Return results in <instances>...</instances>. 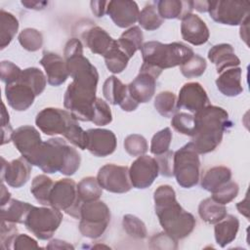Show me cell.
Listing matches in <instances>:
<instances>
[{
  "instance_id": "obj_1",
  "label": "cell",
  "mask_w": 250,
  "mask_h": 250,
  "mask_svg": "<svg viewBox=\"0 0 250 250\" xmlns=\"http://www.w3.org/2000/svg\"><path fill=\"white\" fill-rule=\"evenodd\" d=\"M155 214L163 230L176 240L189 235L196 220L177 201L176 192L169 185L159 186L153 193Z\"/></svg>"
},
{
  "instance_id": "obj_2",
  "label": "cell",
  "mask_w": 250,
  "mask_h": 250,
  "mask_svg": "<svg viewBox=\"0 0 250 250\" xmlns=\"http://www.w3.org/2000/svg\"><path fill=\"white\" fill-rule=\"evenodd\" d=\"M194 115L196 130L191 140L198 154L215 150L223 140L225 131L231 126L229 113L223 107L209 104Z\"/></svg>"
},
{
  "instance_id": "obj_3",
  "label": "cell",
  "mask_w": 250,
  "mask_h": 250,
  "mask_svg": "<svg viewBox=\"0 0 250 250\" xmlns=\"http://www.w3.org/2000/svg\"><path fill=\"white\" fill-rule=\"evenodd\" d=\"M98 81V71H91L74 76L67 86L63 105L76 120L92 121Z\"/></svg>"
},
{
  "instance_id": "obj_4",
  "label": "cell",
  "mask_w": 250,
  "mask_h": 250,
  "mask_svg": "<svg viewBox=\"0 0 250 250\" xmlns=\"http://www.w3.org/2000/svg\"><path fill=\"white\" fill-rule=\"evenodd\" d=\"M81 156L62 138L55 137L43 142L34 165L46 174L60 172L71 176L79 169Z\"/></svg>"
},
{
  "instance_id": "obj_5",
  "label": "cell",
  "mask_w": 250,
  "mask_h": 250,
  "mask_svg": "<svg viewBox=\"0 0 250 250\" xmlns=\"http://www.w3.org/2000/svg\"><path fill=\"white\" fill-rule=\"evenodd\" d=\"M141 52L143 63L161 70L182 65L194 55L193 50L182 42L164 44L159 41H148L143 44Z\"/></svg>"
},
{
  "instance_id": "obj_6",
  "label": "cell",
  "mask_w": 250,
  "mask_h": 250,
  "mask_svg": "<svg viewBox=\"0 0 250 250\" xmlns=\"http://www.w3.org/2000/svg\"><path fill=\"white\" fill-rule=\"evenodd\" d=\"M173 174L178 185L190 188L197 185L200 174L199 154L194 149L191 142L188 143L174 152Z\"/></svg>"
},
{
  "instance_id": "obj_7",
  "label": "cell",
  "mask_w": 250,
  "mask_h": 250,
  "mask_svg": "<svg viewBox=\"0 0 250 250\" xmlns=\"http://www.w3.org/2000/svg\"><path fill=\"white\" fill-rule=\"evenodd\" d=\"M79 230L85 237L96 239L101 237L110 222L108 206L100 200L82 203L80 208Z\"/></svg>"
},
{
  "instance_id": "obj_8",
  "label": "cell",
  "mask_w": 250,
  "mask_h": 250,
  "mask_svg": "<svg viewBox=\"0 0 250 250\" xmlns=\"http://www.w3.org/2000/svg\"><path fill=\"white\" fill-rule=\"evenodd\" d=\"M62 214L53 207L32 206L23 225L32 234L41 240L50 239L60 227Z\"/></svg>"
},
{
  "instance_id": "obj_9",
  "label": "cell",
  "mask_w": 250,
  "mask_h": 250,
  "mask_svg": "<svg viewBox=\"0 0 250 250\" xmlns=\"http://www.w3.org/2000/svg\"><path fill=\"white\" fill-rule=\"evenodd\" d=\"M81 205L82 202L78 196L77 185L72 179L64 178L54 183L49 206L64 211L71 217L79 219Z\"/></svg>"
},
{
  "instance_id": "obj_10",
  "label": "cell",
  "mask_w": 250,
  "mask_h": 250,
  "mask_svg": "<svg viewBox=\"0 0 250 250\" xmlns=\"http://www.w3.org/2000/svg\"><path fill=\"white\" fill-rule=\"evenodd\" d=\"M211 19L221 24H241L250 15V3L246 0L209 1Z\"/></svg>"
},
{
  "instance_id": "obj_11",
  "label": "cell",
  "mask_w": 250,
  "mask_h": 250,
  "mask_svg": "<svg viewBox=\"0 0 250 250\" xmlns=\"http://www.w3.org/2000/svg\"><path fill=\"white\" fill-rule=\"evenodd\" d=\"M161 73V69L143 63L139 74L128 85L130 96L138 104L149 102L155 93L156 80Z\"/></svg>"
},
{
  "instance_id": "obj_12",
  "label": "cell",
  "mask_w": 250,
  "mask_h": 250,
  "mask_svg": "<svg viewBox=\"0 0 250 250\" xmlns=\"http://www.w3.org/2000/svg\"><path fill=\"white\" fill-rule=\"evenodd\" d=\"M97 180L102 188L113 193H125L132 188L129 168L116 164H105L100 168Z\"/></svg>"
},
{
  "instance_id": "obj_13",
  "label": "cell",
  "mask_w": 250,
  "mask_h": 250,
  "mask_svg": "<svg viewBox=\"0 0 250 250\" xmlns=\"http://www.w3.org/2000/svg\"><path fill=\"white\" fill-rule=\"evenodd\" d=\"M75 119L67 110L58 107H46L39 111L35 124L46 135H64L70 122Z\"/></svg>"
},
{
  "instance_id": "obj_14",
  "label": "cell",
  "mask_w": 250,
  "mask_h": 250,
  "mask_svg": "<svg viewBox=\"0 0 250 250\" xmlns=\"http://www.w3.org/2000/svg\"><path fill=\"white\" fill-rule=\"evenodd\" d=\"M12 141L22 157L34 165L43 145L40 133L30 125H23L14 131Z\"/></svg>"
},
{
  "instance_id": "obj_15",
  "label": "cell",
  "mask_w": 250,
  "mask_h": 250,
  "mask_svg": "<svg viewBox=\"0 0 250 250\" xmlns=\"http://www.w3.org/2000/svg\"><path fill=\"white\" fill-rule=\"evenodd\" d=\"M159 174L158 163L155 158L148 155H141L133 161L129 168V177L132 187L146 188L152 185Z\"/></svg>"
},
{
  "instance_id": "obj_16",
  "label": "cell",
  "mask_w": 250,
  "mask_h": 250,
  "mask_svg": "<svg viewBox=\"0 0 250 250\" xmlns=\"http://www.w3.org/2000/svg\"><path fill=\"white\" fill-rule=\"evenodd\" d=\"M210 104L208 95L198 82H188L183 85L177 100V108H185L195 114Z\"/></svg>"
},
{
  "instance_id": "obj_17",
  "label": "cell",
  "mask_w": 250,
  "mask_h": 250,
  "mask_svg": "<svg viewBox=\"0 0 250 250\" xmlns=\"http://www.w3.org/2000/svg\"><path fill=\"white\" fill-rule=\"evenodd\" d=\"M103 94L109 104H118L124 111H133L139 106V104L130 96L128 85L123 84L114 75L107 77L104 81Z\"/></svg>"
},
{
  "instance_id": "obj_18",
  "label": "cell",
  "mask_w": 250,
  "mask_h": 250,
  "mask_svg": "<svg viewBox=\"0 0 250 250\" xmlns=\"http://www.w3.org/2000/svg\"><path fill=\"white\" fill-rule=\"evenodd\" d=\"M1 180L6 182L8 186L19 188L24 186L29 180L31 173V164L24 158L20 157L7 162L4 157H1Z\"/></svg>"
},
{
  "instance_id": "obj_19",
  "label": "cell",
  "mask_w": 250,
  "mask_h": 250,
  "mask_svg": "<svg viewBox=\"0 0 250 250\" xmlns=\"http://www.w3.org/2000/svg\"><path fill=\"white\" fill-rule=\"evenodd\" d=\"M87 133L86 148L97 157H105L114 152L117 145L114 133L107 129H89Z\"/></svg>"
},
{
  "instance_id": "obj_20",
  "label": "cell",
  "mask_w": 250,
  "mask_h": 250,
  "mask_svg": "<svg viewBox=\"0 0 250 250\" xmlns=\"http://www.w3.org/2000/svg\"><path fill=\"white\" fill-rule=\"evenodd\" d=\"M106 14L110 17L115 25L126 28L138 21L140 10L135 1L112 0L107 3Z\"/></svg>"
},
{
  "instance_id": "obj_21",
  "label": "cell",
  "mask_w": 250,
  "mask_h": 250,
  "mask_svg": "<svg viewBox=\"0 0 250 250\" xmlns=\"http://www.w3.org/2000/svg\"><path fill=\"white\" fill-rule=\"evenodd\" d=\"M181 21V34L185 41L194 46L203 45L208 41L209 29L204 21L197 15L190 13Z\"/></svg>"
},
{
  "instance_id": "obj_22",
  "label": "cell",
  "mask_w": 250,
  "mask_h": 250,
  "mask_svg": "<svg viewBox=\"0 0 250 250\" xmlns=\"http://www.w3.org/2000/svg\"><path fill=\"white\" fill-rule=\"evenodd\" d=\"M39 62L46 72L47 82L52 86L63 84L69 76L65 60L57 53L44 51Z\"/></svg>"
},
{
  "instance_id": "obj_23",
  "label": "cell",
  "mask_w": 250,
  "mask_h": 250,
  "mask_svg": "<svg viewBox=\"0 0 250 250\" xmlns=\"http://www.w3.org/2000/svg\"><path fill=\"white\" fill-rule=\"evenodd\" d=\"M5 96L8 104L17 111H23L29 108L36 97L29 86L19 80L16 83L6 85Z\"/></svg>"
},
{
  "instance_id": "obj_24",
  "label": "cell",
  "mask_w": 250,
  "mask_h": 250,
  "mask_svg": "<svg viewBox=\"0 0 250 250\" xmlns=\"http://www.w3.org/2000/svg\"><path fill=\"white\" fill-rule=\"evenodd\" d=\"M81 37L92 53L103 56L107 52L114 40L104 28L95 24L84 29Z\"/></svg>"
},
{
  "instance_id": "obj_25",
  "label": "cell",
  "mask_w": 250,
  "mask_h": 250,
  "mask_svg": "<svg viewBox=\"0 0 250 250\" xmlns=\"http://www.w3.org/2000/svg\"><path fill=\"white\" fill-rule=\"evenodd\" d=\"M207 56L209 61L216 65V70L218 73L240 64V60L235 55L232 46L228 43L214 45L209 50Z\"/></svg>"
},
{
  "instance_id": "obj_26",
  "label": "cell",
  "mask_w": 250,
  "mask_h": 250,
  "mask_svg": "<svg viewBox=\"0 0 250 250\" xmlns=\"http://www.w3.org/2000/svg\"><path fill=\"white\" fill-rule=\"evenodd\" d=\"M241 74L242 69L239 66L223 70L216 79L218 90L227 97H236L240 95L243 92Z\"/></svg>"
},
{
  "instance_id": "obj_27",
  "label": "cell",
  "mask_w": 250,
  "mask_h": 250,
  "mask_svg": "<svg viewBox=\"0 0 250 250\" xmlns=\"http://www.w3.org/2000/svg\"><path fill=\"white\" fill-rule=\"evenodd\" d=\"M158 14L164 20H182L193 10L192 1L181 0H161L155 3Z\"/></svg>"
},
{
  "instance_id": "obj_28",
  "label": "cell",
  "mask_w": 250,
  "mask_h": 250,
  "mask_svg": "<svg viewBox=\"0 0 250 250\" xmlns=\"http://www.w3.org/2000/svg\"><path fill=\"white\" fill-rule=\"evenodd\" d=\"M239 229V221L233 215H226L224 219L215 224L214 233L215 239L219 246L226 247L232 242Z\"/></svg>"
},
{
  "instance_id": "obj_29",
  "label": "cell",
  "mask_w": 250,
  "mask_h": 250,
  "mask_svg": "<svg viewBox=\"0 0 250 250\" xmlns=\"http://www.w3.org/2000/svg\"><path fill=\"white\" fill-rule=\"evenodd\" d=\"M231 180V171L226 166H214L204 172L201 177V187L210 192Z\"/></svg>"
},
{
  "instance_id": "obj_30",
  "label": "cell",
  "mask_w": 250,
  "mask_h": 250,
  "mask_svg": "<svg viewBox=\"0 0 250 250\" xmlns=\"http://www.w3.org/2000/svg\"><path fill=\"white\" fill-rule=\"evenodd\" d=\"M32 206L27 202L11 198L4 206H1V219L14 224H23Z\"/></svg>"
},
{
  "instance_id": "obj_31",
  "label": "cell",
  "mask_w": 250,
  "mask_h": 250,
  "mask_svg": "<svg viewBox=\"0 0 250 250\" xmlns=\"http://www.w3.org/2000/svg\"><path fill=\"white\" fill-rule=\"evenodd\" d=\"M143 39L144 35L142 29L140 26L135 25L125 30L116 42L120 49L131 59L137 51L142 49Z\"/></svg>"
},
{
  "instance_id": "obj_32",
  "label": "cell",
  "mask_w": 250,
  "mask_h": 250,
  "mask_svg": "<svg viewBox=\"0 0 250 250\" xmlns=\"http://www.w3.org/2000/svg\"><path fill=\"white\" fill-rule=\"evenodd\" d=\"M198 214L207 224L215 225L226 217L227 208L224 204L215 201L212 197H208L199 203Z\"/></svg>"
},
{
  "instance_id": "obj_33",
  "label": "cell",
  "mask_w": 250,
  "mask_h": 250,
  "mask_svg": "<svg viewBox=\"0 0 250 250\" xmlns=\"http://www.w3.org/2000/svg\"><path fill=\"white\" fill-rule=\"evenodd\" d=\"M19 29V21L12 14L0 10V48L5 49L14 39Z\"/></svg>"
},
{
  "instance_id": "obj_34",
  "label": "cell",
  "mask_w": 250,
  "mask_h": 250,
  "mask_svg": "<svg viewBox=\"0 0 250 250\" xmlns=\"http://www.w3.org/2000/svg\"><path fill=\"white\" fill-rule=\"evenodd\" d=\"M104 62L107 69L113 73H121L128 65L129 57L120 49L116 40H113L110 48L104 55Z\"/></svg>"
},
{
  "instance_id": "obj_35",
  "label": "cell",
  "mask_w": 250,
  "mask_h": 250,
  "mask_svg": "<svg viewBox=\"0 0 250 250\" xmlns=\"http://www.w3.org/2000/svg\"><path fill=\"white\" fill-rule=\"evenodd\" d=\"M54 187V182L47 175L41 174L36 176L31 183L30 192L35 199L42 205H50V194Z\"/></svg>"
},
{
  "instance_id": "obj_36",
  "label": "cell",
  "mask_w": 250,
  "mask_h": 250,
  "mask_svg": "<svg viewBox=\"0 0 250 250\" xmlns=\"http://www.w3.org/2000/svg\"><path fill=\"white\" fill-rule=\"evenodd\" d=\"M77 192L81 202L85 203L99 200L103 194V188L98 183L97 178L89 176L83 178L77 184Z\"/></svg>"
},
{
  "instance_id": "obj_37",
  "label": "cell",
  "mask_w": 250,
  "mask_h": 250,
  "mask_svg": "<svg viewBox=\"0 0 250 250\" xmlns=\"http://www.w3.org/2000/svg\"><path fill=\"white\" fill-rule=\"evenodd\" d=\"M19 81L29 86L37 97L45 90L47 84V77L39 68L27 67L21 71Z\"/></svg>"
},
{
  "instance_id": "obj_38",
  "label": "cell",
  "mask_w": 250,
  "mask_h": 250,
  "mask_svg": "<svg viewBox=\"0 0 250 250\" xmlns=\"http://www.w3.org/2000/svg\"><path fill=\"white\" fill-rule=\"evenodd\" d=\"M138 21L140 25L148 31L155 30L163 23V19L158 14L154 3H147L140 12Z\"/></svg>"
},
{
  "instance_id": "obj_39",
  "label": "cell",
  "mask_w": 250,
  "mask_h": 250,
  "mask_svg": "<svg viewBox=\"0 0 250 250\" xmlns=\"http://www.w3.org/2000/svg\"><path fill=\"white\" fill-rule=\"evenodd\" d=\"M154 107L164 117H171L177 109V97L171 91L160 92L154 99Z\"/></svg>"
},
{
  "instance_id": "obj_40",
  "label": "cell",
  "mask_w": 250,
  "mask_h": 250,
  "mask_svg": "<svg viewBox=\"0 0 250 250\" xmlns=\"http://www.w3.org/2000/svg\"><path fill=\"white\" fill-rule=\"evenodd\" d=\"M171 125L177 132L183 135L193 137L195 134L196 124L193 114H189L187 112H178L172 117Z\"/></svg>"
},
{
  "instance_id": "obj_41",
  "label": "cell",
  "mask_w": 250,
  "mask_h": 250,
  "mask_svg": "<svg viewBox=\"0 0 250 250\" xmlns=\"http://www.w3.org/2000/svg\"><path fill=\"white\" fill-rule=\"evenodd\" d=\"M18 39L21 47L29 52H36L43 45L42 33L31 27L22 29L20 32Z\"/></svg>"
},
{
  "instance_id": "obj_42",
  "label": "cell",
  "mask_w": 250,
  "mask_h": 250,
  "mask_svg": "<svg viewBox=\"0 0 250 250\" xmlns=\"http://www.w3.org/2000/svg\"><path fill=\"white\" fill-rule=\"evenodd\" d=\"M122 226L126 233L136 239H145L147 235V230L144 222L137 216L126 214L122 220Z\"/></svg>"
},
{
  "instance_id": "obj_43",
  "label": "cell",
  "mask_w": 250,
  "mask_h": 250,
  "mask_svg": "<svg viewBox=\"0 0 250 250\" xmlns=\"http://www.w3.org/2000/svg\"><path fill=\"white\" fill-rule=\"evenodd\" d=\"M207 63L204 58L194 54L186 62L180 65L181 73L187 78H194L201 76L206 70Z\"/></svg>"
},
{
  "instance_id": "obj_44",
  "label": "cell",
  "mask_w": 250,
  "mask_h": 250,
  "mask_svg": "<svg viewBox=\"0 0 250 250\" xmlns=\"http://www.w3.org/2000/svg\"><path fill=\"white\" fill-rule=\"evenodd\" d=\"M172 141V131L166 127L155 133L150 142V152L154 155H161L169 150Z\"/></svg>"
},
{
  "instance_id": "obj_45",
  "label": "cell",
  "mask_w": 250,
  "mask_h": 250,
  "mask_svg": "<svg viewBox=\"0 0 250 250\" xmlns=\"http://www.w3.org/2000/svg\"><path fill=\"white\" fill-rule=\"evenodd\" d=\"M78 120L73 119L67 127L63 137L73 146L80 149H86L87 146V133L78 124Z\"/></svg>"
},
{
  "instance_id": "obj_46",
  "label": "cell",
  "mask_w": 250,
  "mask_h": 250,
  "mask_svg": "<svg viewBox=\"0 0 250 250\" xmlns=\"http://www.w3.org/2000/svg\"><path fill=\"white\" fill-rule=\"evenodd\" d=\"M239 188L238 185L233 181H229L228 183L222 185L220 188L215 189L212 193V198L224 205L231 202L238 194Z\"/></svg>"
},
{
  "instance_id": "obj_47",
  "label": "cell",
  "mask_w": 250,
  "mask_h": 250,
  "mask_svg": "<svg viewBox=\"0 0 250 250\" xmlns=\"http://www.w3.org/2000/svg\"><path fill=\"white\" fill-rule=\"evenodd\" d=\"M124 148L131 156H141L147 151L148 146L145 137L139 134H131L124 140Z\"/></svg>"
},
{
  "instance_id": "obj_48",
  "label": "cell",
  "mask_w": 250,
  "mask_h": 250,
  "mask_svg": "<svg viewBox=\"0 0 250 250\" xmlns=\"http://www.w3.org/2000/svg\"><path fill=\"white\" fill-rule=\"evenodd\" d=\"M112 121L109 105L101 98H97L94 104V116L92 122L98 126H104Z\"/></svg>"
},
{
  "instance_id": "obj_49",
  "label": "cell",
  "mask_w": 250,
  "mask_h": 250,
  "mask_svg": "<svg viewBox=\"0 0 250 250\" xmlns=\"http://www.w3.org/2000/svg\"><path fill=\"white\" fill-rule=\"evenodd\" d=\"M21 69L9 61H2L0 63V74L1 80L6 84L10 85L16 83L21 74Z\"/></svg>"
},
{
  "instance_id": "obj_50",
  "label": "cell",
  "mask_w": 250,
  "mask_h": 250,
  "mask_svg": "<svg viewBox=\"0 0 250 250\" xmlns=\"http://www.w3.org/2000/svg\"><path fill=\"white\" fill-rule=\"evenodd\" d=\"M1 248L10 249L13 248V243L18 233V229L16 224L2 221L1 220Z\"/></svg>"
},
{
  "instance_id": "obj_51",
  "label": "cell",
  "mask_w": 250,
  "mask_h": 250,
  "mask_svg": "<svg viewBox=\"0 0 250 250\" xmlns=\"http://www.w3.org/2000/svg\"><path fill=\"white\" fill-rule=\"evenodd\" d=\"M177 241L178 240L163 231L151 236L149 240V247L152 249H177Z\"/></svg>"
},
{
  "instance_id": "obj_52",
  "label": "cell",
  "mask_w": 250,
  "mask_h": 250,
  "mask_svg": "<svg viewBox=\"0 0 250 250\" xmlns=\"http://www.w3.org/2000/svg\"><path fill=\"white\" fill-rule=\"evenodd\" d=\"M173 156L174 151L168 150L167 152L157 155L156 161L159 167V173L165 177H173Z\"/></svg>"
},
{
  "instance_id": "obj_53",
  "label": "cell",
  "mask_w": 250,
  "mask_h": 250,
  "mask_svg": "<svg viewBox=\"0 0 250 250\" xmlns=\"http://www.w3.org/2000/svg\"><path fill=\"white\" fill-rule=\"evenodd\" d=\"M1 131H2V142L1 145H5L12 141L14 130L10 124L9 113L6 110L4 103H2V114H1Z\"/></svg>"
},
{
  "instance_id": "obj_54",
  "label": "cell",
  "mask_w": 250,
  "mask_h": 250,
  "mask_svg": "<svg viewBox=\"0 0 250 250\" xmlns=\"http://www.w3.org/2000/svg\"><path fill=\"white\" fill-rule=\"evenodd\" d=\"M39 246L37 241L32 237L24 234L19 233L13 243V249L15 250H22V249H38Z\"/></svg>"
},
{
  "instance_id": "obj_55",
  "label": "cell",
  "mask_w": 250,
  "mask_h": 250,
  "mask_svg": "<svg viewBox=\"0 0 250 250\" xmlns=\"http://www.w3.org/2000/svg\"><path fill=\"white\" fill-rule=\"evenodd\" d=\"M79 54H83V45L81 41L77 38L69 39L64 46L63 59H67Z\"/></svg>"
},
{
  "instance_id": "obj_56",
  "label": "cell",
  "mask_w": 250,
  "mask_h": 250,
  "mask_svg": "<svg viewBox=\"0 0 250 250\" xmlns=\"http://www.w3.org/2000/svg\"><path fill=\"white\" fill-rule=\"evenodd\" d=\"M108 1H91V9L93 14L97 18L103 17L104 14H106V7H107Z\"/></svg>"
},
{
  "instance_id": "obj_57",
  "label": "cell",
  "mask_w": 250,
  "mask_h": 250,
  "mask_svg": "<svg viewBox=\"0 0 250 250\" xmlns=\"http://www.w3.org/2000/svg\"><path fill=\"white\" fill-rule=\"evenodd\" d=\"M46 248H48V249H73L74 247L65 241H62L60 239H53L49 242V244L47 245Z\"/></svg>"
},
{
  "instance_id": "obj_58",
  "label": "cell",
  "mask_w": 250,
  "mask_h": 250,
  "mask_svg": "<svg viewBox=\"0 0 250 250\" xmlns=\"http://www.w3.org/2000/svg\"><path fill=\"white\" fill-rule=\"evenodd\" d=\"M21 4L27 8V9H32V10H42L44 9L47 5L48 2L46 1H33V0H26V1H21Z\"/></svg>"
},
{
  "instance_id": "obj_59",
  "label": "cell",
  "mask_w": 250,
  "mask_h": 250,
  "mask_svg": "<svg viewBox=\"0 0 250 250\" xmlns=\"http://www.w3.org/2000/svg\"><path fill=\"white\" fill-rule=\"evenodd\" d=\"M236 208H237V210L240 214H242L246 218H249V215H248V196L247 195H246L244 200H242V201H240L236 204Z\"/></svg>"
},
{
  "instance_id": "obj_60",
  "label": "cell",
  "mask_w": 250,
  "mask_h": 250,
  "mask_svg": "<svg viewBox=\"0 0 250 250\" xmlns=\"http://www.w3.org/2000/svg\"><path fill=\"white\" fill-rule=\"evenodd\" d=\"M193 9L200 13H205L208 12L209 8V1H192Z\"/></svg>"
},
{
  "instance_id": "obj_61",
  "label": "cell",
  "mask_w": 250,
  "mask_h": 250,
  "mask_svg": "<svg viewBox=\"0 0 250 250\" xmlns=\"http://www.w3.org/2000/svg\"><path fill=\"white\" fill-rule=\"evenodd\" d=\"M11 199V193L9 192V190L6 188L5 185L1 184V206H4L9 200Z\"/></svg>"
}]
</instances>
